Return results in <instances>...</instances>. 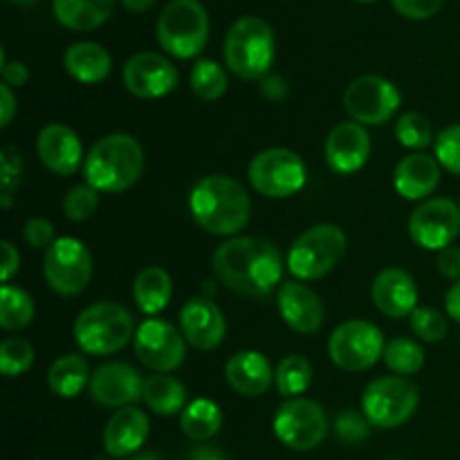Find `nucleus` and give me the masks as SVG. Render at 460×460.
<instances>
[{
	"label": "nucleus",
	"mask_w": 460,
	"mask_h": 460,
	"mask_svg": "<svg viewBox=\"0 0 460 460\" xmlns=\"http://www.w3.org/2000/svg\"><path fill=\"white\" fill-rule=\"evenodd\" d=\"M22 236L36 250H49L57 243V232L54 225L45 218H30L22 227Z\"/></svg>",
	"instance_id": "obj_43"
},
{
	"label": "nucleus",
	"mask_w": 460,
	"mask_h": 460,
	"mask_svg": "<svg viewBox=\"0 0 460 460\" xmlns=\"http://www.w3.org/2000/svg\"><path fill=\"white\" fill-rule=\"evenodd\" d=\"M436 160L449 173L460 175V124L440 130L434 142Z\"/></svg>",
	"instance_id": "obj_40"
},
{
	"label": "nucleus",
	"mask_w": 460,
	"mask_h": 460,
	"mask_svg": "<svg viewBox=\"0 0 460 460\" xmlns=\"http://www.w3.org/2000/svg\"><path fill=\"white\" fill-rule=\"evenodd\" d=\"M385 337L377 326L364 319H350L337 326L328 340L332 364L346 373H359L376 367L385 358Z\"/></svg>",
	"instance_id": "obj_9"
},
{
	"label": "nucleus",
	"mask_w": 460,
	"mask_h": 460,
	"mask_svg": "<svg viewBox=\"0 0 460 460\" xmlns=\"http://www.w3.org/2000/svg\"><path fill=\"white\" fill-rule=\"evenodd\" d=\"M9 3H13V4H31V3H34V0H9Z\"/></svg>",
	"instance_id": "obj_54"
},
{
	"label": "nucleus",
	"mask_w": 460,
	"mask_h": 460,
	"mask_svg": "<svg viewBox=\"0 0 460 460\" xmlns=\"http://www.w3.org/2000/svg\"><path fill=\"white\" fill-rule=\"evenodd\" d=\"M34 319V301L25 290L4 283L0 288V326L4 331H22Z\"/></svg>",
	"instance_id": "obj_32"
},
{
	"label": "nucleus",
	"mask_w": 460,
	"mask_h": 460,
	"mask_svg": "<svg viewBox=\"0 0 460 460\" xmlns=\"http://www.w3.org/2000/svg\"><path fill=\"white\" fill-rule=\"evenodd\" d=\"M274 31L263 18L243 16L229 27L225 39V61L243 81L261 79L274 63Z\"/></svg>",
	"instance_id": "obj_4"
},
{
	"label": "nucleus",
	"mask_w": 460,
	"mask_h": 460,
	"mask_svg": "<svg viewBox=\"0 0 460 460\" xmlns=\"http://www.w3.org/2000/svg\"><path fill=\"white\" fill-rule=\"evenodd\" d=\"M400 102L402 97L395 84L377 75L358 76L344 93L346 112L362 126L386 124L398 112Z\"/></svg>",
	"instance_id": "obj_13"
},
{
	"label": "nucleus",
	"mask_w": 460,
	"mask_h": 460,
	"mask_svg": "<svg viewBox=\"0 0 460 460\" xmlns=\"http://www.w3.org/2000/svg\"><path fill=\"white\" fill-rule=\"evenodd\" d=\"M263 94L268 99H283L288 94V84L277 75H270L263 81Z\"/></svg>",
	"instance_id": "obj_49"
},
{
	"label": "nucleus",
	"mask_w": 460,
	"mask_h": 460,
	"mask_svg": "<svg viewBox=\"0 0 460 460\" xmlns=\"http://www.w3.org/2000/svg\"><path fill=\"white\" fill-rule=\"evenodd\" d=\"M84 171L88 184L97 191L121 193L142 175L144 151L130 135H108L90 148Z\"/></svg>",
	"instance_id": "obj_3"
},
{
	"label": "nucleus",
	"mask_w": 460,
	"mask_h": 460,
	"mask_svg": "<svg viewBox=\"0 0 460 460\" xmlns=\"http://www.w3.org/2000/svg\"><path fill=\"white\" fill-rule=\"evenodd\" d=\"M223 427V411L211 400L200 398L196 402L189 404L180 418V429L187 438L196 440V443H205L211 440Z\"/></svg>",
	"instance_id": "obj_31"
},
{
	"label": "nucleus",
	"mask_w": 460,
	"mask_h": 460,
	"mask_svg": "<svg viewBox=\"0 0 460 460\" xmlns=\"http://www.w3.org/2000/svg\"><path fill=\"white\" fill-rule=\"evenodd\" d=\"M355 3H362V4H368V3H376V0H355Z\"/></svg>",
	"instance_id": "obj_55"
},
{
	"label": "nucleus",
	"mask_w": 460,
	"mask_h": 460,
	"mask_svg": "<svg viewBox=\"0 0 460 460\" xmlns=\"http://www.w3.org/2000/svg\"><path fill=\"white\" fill-rule=\"evenodd\" d=\"M376 308L391 319L411 317L418 308V286L402 268H386L376 277L371 288Z\"/></svg>",
	"instance_id": "obj_21"
},
{
	"label": "nucleus",
	"mask_w": 460,
	"mask_h": 460,
	"mask_svg": "<svg viewBox=\"0 0 460 460\" xmlns=\"http://www.w3.org/2000/svg\"><path fill=\"white\" fill-rule=\"evenodd\" d=\"M326 162L337 175H350L367 164L371 155V137L358 121H344L331 130L326 139Z\"/></svg>",
	"instance_id": "obj_19"
},
{
	"label": "nucleus",
	"mask_w": 460,
	"mask_h": 460,
	"mask_svg": "<svg viewBox=\"0 0 460 460\" xmlns=\"http://www.w3.org/2000/svg\"><path fill=\"white\" fill-rule=\"evenodd\" d=\"M13 115H16V99L9 85H0V126L12 124Z\"/></svg>",
	"instance_id": "obj_48"
},
{
	"label": "nucleus",
	"mask_w": 460,
	"mask_h": 460,
	"mask_svg": "<svg viewBox=\"0 0 460 460\" xmlns=\"http://www.w3.org/2000/svg\"><path fill=\"white\" fill-rule=\"evenodd\" d=\"M144 382L130 364L108 362L94 368L90 377V398L102 407L124 409L144 398Z\"/></svg>",
	"instance_id": "obj_17"
},
{
	"label": "nucleus",
	"mask_w": 460,
	"mask_h": 460,
	"mask_svg": "<svg viewBox=\"0 0 460 460\" xmlns=\"http://www.w3.org/2000/svg\"><path fill=\"white\" fill-rule=\"evenodd\" d=\"M214 274L243 296H268L281 286L283 256L274 243L256 236H234L216 250Z\"/></svg>",
	"instance_id": "obj_1"
},
{
	"label": "nucleus",
	"mask_w": 460,
	"mask_h": 460,
	"mask_svg": "<svg viewBox=\"0 0 460 460\" xmlns=\"http://www.w3.org/2000/svg\"><path fill=\"white\" fill-rule=\"evenodd\" d=\"M184 341L182 331L173 323L151 317L135 331V355L151 371L171 373L184 362Z\"/></svg>",
	"instance_id": "obj_14"
},
{
	"label": "nucleus",
	"mask_w": 460,
	"mask_h": 460,
	"mask_svg": "<svg viewBox=\"0 0 460 460\" xmlns=\"http://www.w3.org/2000/svg\"><path fill=\"white\" fill-rule=\"evenodd\" d=\"M191 90L202 102H216L227 90V75L211 58H200L191 70Z\"/></svg>",
	"instance_id": "obj_34"
},
{
	"label": "nucleus",
	"mask_w": 460,
	"mask_h": 460,
	"mask_svg": "<svg viewBox=\"0 0 460 460\" xmlns=\"http://www.w3.org/2000/svg\"><path fill=\"white\" fill-rule=\"evenodd\" d=\"M440 182V164L436 157L425 153H411L395 166V191L407 200H422L431 196Z\"/></svg>",
	"instance_id": "obj_25"
},
{
	"label": "nucleus",
	"mask_w": 460,
	"mask_h": 460,
	"mask_svg": "<svg viewBox=\"0 0 460 460\" xmlns=\"http://www.w3.org/2000/svg\"><path fill=\"white\" fill-rule=\"evenodd\" d=\"M395 135L402 142V146L413 148V151H420V148H427L434 139V133H431V121L427 119L422 112H404L402 117L395 124Z\"/></svg>",
	"instance_id": "obj_37"
},
{
	"label": "nucleus",
	"mask_w": 460,
	"mask_h": 460,
	"mask_svg": "<svg viewBox=\"0 0 460 460\" xmlns=\"http://www.w3.org/2000/svg\"><path fill=\"white\" fill-rule=\"evenodd\" d=\"M346 252V234L331 223L314 225L292 243L288 270L301 281H317L332 272Z\"/></svg>",
	"instance_id": "obj_7"
},
{
	"label": "nucleus",
	"mask_w": 460,
	"mask_h": 460,
	"mask_svg": "<svg viewBox=\"0 0 460 460\" xmlns=\"http://www.w3.org/2000/svg\"><path fill=\"white\" fill-rule=\"evenodd\" d=\"M420 391L411 380L402 376L377 377L364 389L362 413L371 427L394 429L404 425L416 413Z\"/></svg>",
	"instance_id": "obj_8"
},
{
	"label": "nucleus",
	"mask_w": 460,
	"mask_h": 460,
	"mask_svg": "<svg viewBox=\"0 0 460 460\" xmlns=\"http://www.w3.org/2000/svg\"><path fill=\"white\" fill-rule=\"evenodd\" d=\"M445 0H391L394 9L402 13L404 18H413V21H422L434 13L440 12Z\"/></svg>",
	"instance_id": "obj_44"
},
{
	"label": "nucleus",
	"mask_w": 460,
	"mask_h": 460,
	"mask_svg": "<svg viewBox=\"0 0 460 460\" xmlns=\"http://www.w3.org/2000/svg\"><path fill=\"white\" fill-rule=\"evenodd\" d=\"M193 220L214 236H234L250 223L252 202L245 187L229 175H207L189 196Z\"/></svg>",
	"instance_id": "obj_2"
},
{
	"label": "nucleus",
	"mask_w": 460,
	"mask_h": 460,
	"mask_svg": "<svg viewBox=\"0 0 460 460\" xmlns=\"http://www.w3.org/2000/svg\"><path fill=\"white\" fill-rule=\"evenodd\" d=\"M180 331L193 349L214 350L223 344L227 323L214 301L196 296V299H189L180 310Z\"/></svg>",
	"instance_id": "obj_18"
},
{
	"label": "nucleus",
	"mask_w": 460,
	"mask_h": 460,
	"mask_svg": "<svg viewBox=\"0 0 460 460\" xmlns=\"http://www.w3.org/2000/svg\"><path fill=\"white\" fill-rule=\"evenodd\" d=\"M133 460H162V458H157L155 454H142V456H135Z\"/></svg>",
	"instance_id": "obj_53"
},
{
	"label": "nucleus",
	"mask_w": 460,
	"mask_h": 460,
	"mask_svg": "<svg viewBox=\"0 0 460 460\" xmlns=\"http://www.w3.org/2000/svg\"><path fill=\"white\" fill-rule=\"evenodd\" d=\"M337 436L346 443H358V440L368 438V431H371V422L367 420V416H359L358 411H344L335 422Z\"/></svg>",
	"instance_id": "obj_42"
},
{
	"label": "nucleus",
	"mask_w": 460,
	"mask_h": 460,
	"mask_svg": "<svg viewBox=\"0 0 460 460\" xmlns=\"http://www.w3.org/2000/svg\"><path fill=\"white\" fill-rule=\"evenodd\" d=\"M171 295H173V281H171L169 272L157 265L142 270L133 283L135 304L144 314H151V317L169 305Z\"/></svg>",
	"instance_id": "obj_28"
},
{
	"label": "nucleus",
	"mask_w": 460,
	"mask_h": 460,
	"mask_svg": "<svg viewBox=\"0 0 460 460\" xmlns=\"http://www.w3.org/2000/svg\"><path fill=\"white\" fill-rule=\"evenodd\" d=\"M460 234V205L449 198L422 202L409 218V236L425 250H445Z\"/></svg>",
	"instance_id": "obj_15"
},
{
	"label": "nucleus",
	"mask_w": 460,
	"mask_h": 460,
	"mask_svg": "<svg viewBox=\"0 0 460 460\" xmlns=\"http://www.w3.org/2000/svg\"><path fill=\"white\" fill-rule=\"evenodd\" d=\"M144 402L157 416H175L184 409L187 389L175 377L166 376V373H155L144 382Z\"/></svg>",
	"instance_id": "obj_30"
},
{
	"label": "nucleus",
	"mask_w": 460,
	"mask_h": 460,
	"mask_svg": "<svg viewBox=\"0 0 460 460\" xmlns=\"http://www.w3.org/2000/svg\"><path fill=\"white\" fill-rule=\"evenodd\" d=\"M252 187L265 198H290L305 184V166L295 151L268 148L250 162Z\"/></svg>",
	"instance_id": "obj_10"
},
{
	"label": "nucleus",
	"mask_w": 460,
	"mask_h": 460,
	"mask_svg": "<svg viewBox=\"0 0 460 460\" xmlns=\"http://www.w3.org/2000/svg\"><path fill=\"white\" fill-rule=\"evenodd\" d=\"M153 3H155V0H121V4H124L128 12H135V13L146 12V9L153 7Z\"/></svg>",
	"instance_id": "obj_52"
},
{
	"label": "nucleus",
	"mask_w": 460,
	"mask_h": 460,
	"mask_svg": "<svg viewBox=\"0 0 460 460\" xmlns=\"http://www.w3.org/2000/svg\"><path fill=\"white\" fill-rule=\"evenodd\" d=\"M0 247H3V270H0V277H3V283H9V279L21 268V254H18L16 247L9 241H4Z\"/></svg>",
	"instance_id": "obj_47"
},
{
	"label": "nucleus",
	"mask_w": 460,
	"mask_h": 460,
	"mask_svg": "<svg viewBox=\"0 0 460 460\" xmlns=\"http://www.w3.org/2000/svg\"><path fill=\"white\" fill-rule=\"evenodd\" d=\"M157 43L178 58H193L209 39V16L198 0H171L157 18Z\"/></svg>",
	"instance_id": "obj_6"
},
{
	"label": "nucleus",
	"mask_w": 460,
	"mask_h": 460,
	"mask_svg": "<svg viewBox=\"0 0 460 460\" xmlns=\"http://www.w3.org/2000/svg\"><path fill=\"white\" fill-rule=\"evenodd\" d=\"M54 16L63 27L88 31L102 27L115 12V0H54Z\"/></svg>",
	"instance_id": "obj_27"
},
{
	"label": "nucleus",
	"mask_w": 460,
	"mask_h": 460,
	"mask_svg": "<svg viewBox=\"0 0 460 460\" xmlns=\"http://www.w3.org/2000/svg\"><path fill=\"white\" fill-rule=\"evenodd\" d=\"M445 308H447L449 317L460 323V281H456L449 288L447 296H445Z\"/></svg>",
	"instance_id": "obj_50"
},
{
	"label": "nucleus",
	"mask_w": 460,
	"mask_h": 460,
	"mask_svg": "<svg viewBox=\"0 0 460 460\" xmlns=\"http://www.w3.org/2000/svg\"><path fill=\"white\" fill-rule=\"evenodd\" d=\"M274 382L283 398H299L313 382V367L301 355H288L279 362L277 371H274Z\"/></svg>",
	"instance_id": "obj_33"
},
{
	"label": "nucleus",
	"mask_w": 460,
	"mask_h": 460,
	"mask_svg": "<svg viewBox=\"0 0 460 460\" xmlns=\"http://www.w3.org/2000/svg\"><path fill=\"white\" fill-rule=\"evenodd\" d=\"M21 171L22 162L21 155L16 153V148H4V151L0 153V184H3L0 205H3V209H9V207H12L13 191H16L18 182H21Z\"/></svg>",
	"instance_id": "obj_41"
},
{
	"label": "nucleus",
	"mask_w": 460,
	"mask_h": 460,
	"mask_svg": "<svg viewBox=\"0 0 460 460\" xmlns=\"http://www.w3.org/2000/svg\"><path fill=\"white\" fill-rule=\"evenodd\" d=\"M411 331L418 340L429 341V344H438L447 335V319L443 313L434 308H425V305H418L411 313Z\"/></svg>",
	"instance_id": "obj_38"
},
{
	"label": "nucleus",
	"mask_w": 460,
	"mask_h": 460,
	"mask_svg": "<svg viewBox=\"0 0 460 460\" xmlns=\"http://www.w3.org/2000/svg\"><path fill=\"white\" fill-rule=\"evenodd\" d=\"M0 75H3V84L9 85V88H21V85H25L27 79H30V70L18 61H4L3 66H0Z\"/></svg>",
	"instance_id": "obj_46"
},
{
	"label": "nucleus",
	"mask_w": 460,
	"mask_h": 460,
	"mask_svg": "<svg viewBox=\"0 0 460 460\" xmlns=\"http://www.w3.org/2000/svg\"><path fill=\"white\" fill-rule=\"evenodd\" d=\"M36 153L45 169L58 175H70L79 169L84 160L79 135L66 124H48L36 139Z\"/></svg>",
	"instance_id": "obj_22"
},
{
	"label": "nucleus",
	"mask_w": 460,
	"mask_h": 460,
	"mask_svg": "<svg viewBox=\"0 0 460 460\" xmlns=\"http://www.w3.org/2000/svg\"><path fill=\"white\" fill-rule=\"evenodd\" d=\"M90 367L81 355H63L49 367L48 386L58 398H76L90 385Z\"/></svg>",
	"instance_id": "obj_29"
},
{
	"label": "nucleus",
	"mask_w": 460,
	"mask_h": 460,
	"mask_svg": "<svg viewBox=\"0 0 460 460\" xmlns=\"http://www.w3.org/2000/svg\"><path fill=\"white\" fill-rule=\"evenodd\" d=\"M279 313L283 322L296 332L313 335L323 326L326 310L313 288L304 281H286L279 286Z\"/></svg>",
	"instance_id": "obj_20"
},
{
	"label": "nucleus",
	"mask_w": 460,
	"mask_h": 460,
	"mask_svg": "<svg viewBox=\"0 0 460 460\" xmlns=\"http://www.w3.org/2000/svg\"><path fill=\"white\" fill-rule=\"evenodd\" d=\"M148 438V416L137 407H124L112 413L103 429V449L112 458H126L137 452Z\"/></svg>",
	"instance_id": "obj_23"
},
{
	"label": "nucleus",
	"mask_w": 460,
	"mask_h": 460,
	"mask_svg": "<svg viewBox=\"0 0 460 460\" xmlns=\"http://www.w3.org/2000/svg\"><path fill=\"white\" fill-rule=\"evenodd\" d=\"M124 85L139 99H160L178 85V70L169 58L155 52H137L126 61Z\"/></svg>",
	"instance_id": "obj_16"
},
{
	"label": "nucleus",
	"mask_w": 460,
	"mask_h": 460,
	"mask_svg": "<svg viewBox=\"0 0 460 460\" xmlns=\"http://www.w3.org/2000/svg\"><path fill=\"white\" fill-rule=\"evenodd\" d=\"M274 434L295 452H310L319 447L328 434L326 411L314 400L290 398L274 416Z\"/></svg>",
	"instance_id": "obj_11"
},
{
	"label": "nucleus",
	"mask_w": 460,
	"mask_h": 460,
	"mask_svg": "<svg viewBox=\"0 0 460 460\" xmlns=\"http://www.w3.org/2000/svg\"><path fill=\"white\" fill-rule=\"evenodd\" d=\"M45 281L61 296H76L93 279V256L76 238H57L45 252Z\"/></svg>",
	"instance_id": "obj_12"
},
{
	"label": "nucleus",
	"mask_w": 460,
	"mask_h": 460,
	"mask_svg": "<svg viewBox=\"0 0 460 460\" xmlns=\"http://www.w3.org/2000/svg\"><path fill=\"white\" fill-rule=\"evenodd\" d=\"M189 458H191V460H227V458L223 456V454L218 452V449H211V447H196V449H191Z\"/></svg>",
	"instance_id": "obj_51"
},
{
	"label": "nucleus",
	"mask_w": 460,
	"mask_h": 460,
	"mask_svg": "<svg viewBox=\"0 0 460 460\" xmlns=\"http://www.w3.org/2000/svg\"><path fill=\"white\" fill-rule=\"evenodd\" d=\"M133 314L119 304L99 301L75 322V340L85 355H112L133 340Z\"/></svg>",
	"instance_id": "obj_5"
},
{
	"label": "nucleus",
	"mask_w": 460,
	"mask_h": 460,
	"mask_svg": "<svg viewBox=\"0 0 460 460\" xmlns=\"http://www.w3.org/2000/svg\"><path fill=\"white\" fill-rule=\"evenodd\" d=\"M67 75L75 76L81 84H99L106 79L112 70V58L103 45L93 43V40H79L66 49Z\"/></svg>",
	"instance_id": "obj_26"
},
{
	"label": "nucleus",
	"mask_w": 460,
	"mask_h": 460,
	"mask_svg": "<svg viewBox=\"0 0 460 460\" xmlns=\"http://www.w3.org/2000/svg\"><path fill=\"white\" fill-rule=\"evenodd\" d=\"M436 265H438V272L443 274L445 279L460 281V247L449 245L445 247V250H440Z\"/></svg>",
	"instance_id": "obj_45"
},
{
	"label": "nucleus",
	"mask_w": 460,
	"mask_h": 460,
	"mask_svg": "<svg viewBox=\"0 0 460 460\" xmlns=\"http://www.w3.org/2000/svg\"><path fill=\"white\" fill-rule=\"evenodd\" d=\"M34 364V346L22 337H7L0 344V371L7 377L22 376Z\"/></svg>",
	"instance_id": "obj_36"
},
{
	"label": "nucleus",
	"mask_w": 460,
	"mask_h": 460,
	"mask_svg": "<svg viewBox=\"0 0 460 460\" xmlns=\"http://www.w3.org/2000/svg\"><path fill=\"white\" fill-rule=\"evenodd\" d=\"M99 209V191L90 184H79L72 187L63 198V211L75 223H84V220L93 218Z\"/></svg>",
	"instance_id": "obj_39"
},
{
	"label": "nucleus",
	"mask_w": 460,
	"mask_h": 460,
	"mask_svg": "<svg viewBox=\"0 0 460 460\" xmlns=\"http://www.w3.org/2000/svg\"><path fill=\"white\" fill-rule=\"evenodd\" d=\"M385 362L398 376H416L425 367V350L413 340L398 337V340L386 344Z\"/></svg>",
	"instance_id": "obj_35"
},
{
	"label": "nucleus",
	"mask_w": 460,
	"mask_h": 460,
	"mask_svg": "<svg viewBox=\"0 0 460 460\" xmlns=\"http://www.w3.org/2000/svg\"><path fill=\"white\" fill-rule=\"evenodd\" d=\"M227 385L245 398H259L274 382V368L263 353L241 350L225 367Z\"/></svg>",
	"instance_id": "obj_24"
}]
</instances>
